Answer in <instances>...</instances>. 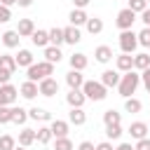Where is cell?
Listing matches in <instances>:
<instances>
[{"instance_id":"cell-1","label":"cell","mask_w":150,"mask_h":150,"mask_svg":"<svg viewBox=\"0 0 150 150\" xmlns=\"http://www.w3.org/2000/svg\"><path fill=\"white\" fill-rule=\"evenodd\" d=\"M138 84H141V73H138V70H127V73H122V77H120L117 91H120L122 98H129V96L136 94Z\"/></svg>"},{"instance_id":"cell-2","label":"cell","mask_w":150,"mask_h":150,"mask_svg":"<svg viewBox=\"0 0 150 150\" xmlns=\"http://www.w3.org/2000/svg\"><path fill=\"white\" fill-rule=\"evenodd\" d=\"M49 75H54V63H49V61H38L26 68V80H30V82H40Z\"/></svg>"},{"instance_id":"cell-3","label":"cell","mask_w":150,"mask_h":150,"mask_svg":"<svg viewBox=\"0 0 150 150\" xmlns=\"http://www.w3.org/2000/svg\"><path fill=\"white\" fill-rule=\"evenodd\" d=\"M82 94L87 96V101H103L108 96V87L101 84V80H84Z\"/></svg>"},{"instance_id":"cell-4","label":"cell","mask_w":150,"mask_h":150,"mask_svg":"<svg viewBox=\"0 0 150 150\" xmlns=\"http://www.w3.org/2000/svg\"><path fill=\"white\" fill-rule=\"evenodd\" d=\"M136 47H138L136 33H134L131 28H129V30H122V33H120V49H122V54H134Z\"/></svg>"},{"instance_id":"cell-5","label":"cell","mask_w":150,"mask_h":150,"mask_svg":"<svg viewBox=\"0 0 150 150\" xmlns=\"http://www.w3.org/2000/svg\"><path fill=\"white\" fill-rule=\"evenodd\" d=\"M136 12H131L129 7H124V9H120L117 12V19H115V23H117V28L120 30H129L131 26H134V21H136Z\"/></svg>"},{"instance_id":"cell-6","label":"cell","mask_w":150,"mask_h":150,"mask_svg":"<svg viewBox=\"0 0 150 150\" xmlns=\"http://www.w3.org/2000/svg\"><path fill=\"white\" fill-rule=\"evenodd\" d=\"M19 98V89L14 84H0V105H14Z\"/></svg>"},{"instance_id":"cell-7","label":"cell","mask_w":150,"mask_h":150,"mask_svg":"<svg viewBox=\"0 0 150 150\" xmlns=\"http://www.w3.org/2000/svg\"><path fill=\"white\" fill-rule=\"evenodd\" d=\"M38 91H40L42 96H47V98H49V96L59 94V82L49 75V77H45V80H40V82H38Z\"/></svg>"},{"instance_id":"cell-8","label":"cell","mask_w":150,"mask_h":150,"mask_svg":"<svg viewBox=\"0 0 150 150\" xmlns=\"http://www.w3.org/2000/svg\"><path fill=\"white\" fill-rule=\"evenodd\" d=\"M120 77H122V73H120L117 68H115V70L108 68V70L101 73V84H105L108 89H110V87H117V84H120Z\"/></svg>"},{"instance_id":"cell-9","label":"cell","mask_w":150,"mask_h":150,"mask_svg":"<svg viewBox=\"0 0 150 150\" xmlns=\"http://www.w3.org/2000/svg\"><path fill=\"white\" fill-rule=\"evenodd\" d=\"M66 103H68L70 108H82V105L87 103V96L82 94V89H70V91L66 94Z\"/></svg>"},{"instance_id":"cell-10","label":"cell","mask_w":150,"mask_h":150,"mask_svg":"<svg viewBox=\"0 0 150 150\" xmlns=\"http://www.w3.org/2000/svg\"><path fill=\"white\" fill-rule=\"evenodd\" d=\"M129 134H131V138H134V141H138V138H145V136L150 134V129H148V122H141V120L131 122V124H129Z\"/></svg>"},{"instance_id":"cell-11","label":"cell","mask_w":150,"mask_h":150,"mask_svg":"<svg viewBox=\"0 0 150 150\" xmlns=\"http://www.w3.org/2000/svg\"><path fill=\"white\" fill-rule=\"evenodd\" d=\"M66 84L70 87V89H82V84H84V75H82V70H68L66 73Z\"/></svg>"},{"instance_id":"cell-12","label":"cell","mask_w":150,"mask_h":150,"mask_svg":"<svg viewBox=\"0 0 150 150\" xmlns=\"http://www.w3.org/2000/svg\"><path fill=\"white\" fill-rule=\"evenodd\" d=\"M49 129H52V136L54 138H61V136H68L70 124H68V120H52L49 122Z\"/></svg>"},{"instance_id":"cell-13","label":"cell","mask_w":150,"mask_h":150,"mask_svg":"<svg viewBox=\"0 0 150 150\" xmlns=\"http://www.w3.org/2000/svg\"><path fill=\"white\" fill-rule=\"evenodd\" d=\"M0 40H2V45H5L7 49H19V42H21V35H19L16 30H5V33L0 35Z\"/></svg>"},{"instance_id":"cell-14","label":"cell","mask_w":150,"mask_h":150,"mask_svg":"<svg viewBox=\"0 0 150 150\" xmlns=\"http://www.w3.org/2000/svg\"><path fill=\"white\" fill-rule=\"evenodd\" d=\"M115 68L120 73L134 70V54H120V56H115Z\"/></svg>"},{"instance_id":"cell-15","label":"cell","mask_w":150,"mask_h":150,"mask_svg":"<svg viewBox=\"0 0 150 150\" xmlns=\"http://www.w3.org/2000/svg\"><path fill=\"white\" fill-rule=\"evenodd\" d=\"M80 40H82V33H80L77 26H66L63 28V42L66 45H77Z\"/></svg>"},{"instance_id":"cell-16","label":"cell","mask_w":150,"mask_h":150,"mask_svg":"<svg viewBox=\"0 0 150 150\" xmlns=\"http://www.w3.org/2000/svg\"><path fill=\"white\" fill-rule=\"evenodd\" d=\"M112 47H108V45H98L96 49H94V59L98 61V63H108V61H112Z\"/></svg>"},{"instance_id":"cell-17","label":"cell","mask_w":150,"mask_h":150,"mask_svg":"<svg viewBox=\"0 0 150 150\" xmlns=\"http://www.w3.org/2000/svg\"><path fill=\"white\" fill-rule=\"evenodd\" d=\"M87 19H89V14L84 12V9H77V7H73V12L68 14V21H70V26H84L87 23Z\"/></svg>"},{"instance_id":"cell-18","label":"cell","mask_w":150,"mask_h":150,"mask_svg":"<svg viewBox=\"0 0 150 150\" xmlns=\"http://www.w3.org/2000/svg\"><path fill=\"white\" fill-rule=\"evenodd\" d=\"M14 61H16L19 68H28L30 63H35V56H33L30 49H19V54L14 56Z\"/></svg>"},{"instance_id":"cell-19","label":"cell","mask_w":150,"mask_h":150,"mask_svg":"<svg viewBox=\"0 0 150 150\" xmlns=\"http://www.w3.org/2000/svg\"><path fill=\"white\" fill-rule=\"evenodd\" d=\"M70 68L73 70H84L87 66H89V59H87V54H82V52H75V54H70Z\"/></svg>"},{"instance_id":"cell-20","label":"cell","mask_w":150,"mask_h":150,"mask_svg":"<svg viewBox=\"0 0 150 150\" xmlns=\"http://www.w3.org/2000/svg\"><path fill=\"white\" fill-rule=\"evenodd\" d=\"M19 94L23 96V98H28V101H33L40 91H38V82H30V80H26L21 87H19Z\"/></svg>"},{"instance_id":"cell-21","label":"cell","mask_w":150,"mask_h":150,"mask_svg":"<svg viewBox=\"0 0 150 150\" xmlns=\"http://www.w3.org/2000/svg\"><path fill=\"white\" fill-rule=\"evenodd\" d=\"M28 120H35V122H52V112L45 110V108L33 105V108L28 110Z\"/></svg>"},{"instance_id":"cell-22","label":"cell","mask_w":150,"mask_h":150,"mask_svg":"<svg viewBox=\"0 0 150 150\" xmlns=\"http://www.w3.org/2000/svg\"><path fill=\"white\" fill-rule=\"evenodd\" d=\"M33 143H35V129H28V127H23V129L19 131V141H16V145L30 148Z\"/></svg>"},{"instance_id":"cell-23","label":"cell","mask_w":150,"mask_h":150,"mask_svg":"<svg viewBox=\"0 0 150 150\" xmlns=\"http://www.w3.org/2000/svg\"><path fill=\"white\" fill-rule=\"evenodd\" d=\"M21 38H30L33 35V30H35V23H33V19H19V26L14 28Z\"/></svg>"},{"instance_id":"cell-24","label":"cell","mask_w":150,"mask_h":150,"mask_svg":"<svg viewBox=\"0 0 150 150\" xmlns=\"http://www.w3.org/2000/svg\"><path fill=\"white\" fill-rule=\"evenodd\" d=\"M63 59V54H61V47H56V45H47L45 47V61H49V63H59Z\"/></svg>"},{"instance_id":"cell-25","label":"cell","mask_w":150,"mask_h":150,"mask_svg":"<svg viewBox=\"0 0 150 150\" xmlns=\"http://www.w3.org/2000/svg\"><path fill=\"white\" fill-rule=\"evenodd\" d=\"M87 122V112L82 108H70L68 112V124H75V127H82Z\"/></svg>"},{"instance_id":"cell-26","label":"cell","mask_w":150,"mask_h":150,"mask_svg":"<svg viewBox=\"0 0 150 150\" xmlns=\"http://www.w3.org/2000/svg\"><path fill=\"white\" fill-rule=\"evenodd\" d=\"M84 28H87L89 35H98V33H103V19H98V16H89L87 23H84Z\"/></svg>"},{"instance_id":"cell-27","label":"cell","mask_w":150,"mask_h":150,"mask_svg":"<svg viewBox=\"0 0 150 150\" xmlns=\"http://www.w3.org/2000/svg\"><path fill=\"white\" fill-rule=\"evenodd\" d=\"M30 42H33L35 47H42V49H45V47L49 45V33H47V30L35 28V30H33V35H30Z\"/></svg>"},{"instance_id":"cell-28","label":"cell","mask_w":150,"mask_h":150,"mask_svg":"<svg viewBox=\"0 0 150 150\" xmlns=\"http://www.w3.org/2000/svg\"><path fill=\"white\" fill-rule=\"evenodd\" d=\"M52 129L49 127H38L35 129V143H40V145H47V143H52Z\"/></svg>"},{"instance_id":"cell-29","label":"cell","mask_w":150,"mask_h":150,"mask_svg":"<svg viewBox=\"0 0 150 150\" xmlns=\"http://www.w3.org/2000/svg\"><path fill=\"white\" fill-rule=\"evenodd\" d=\"M28 122V110L21 105H12V124H26Z\"/></svg>"},{"instance_id":"cell-30","label":"cell","mask_w":150,"mask_h":150,"mask_svg":"<svg viewBox=\"0 0 150 150\" xmlns=\"http://www.w3.org/2000/svg\"><path fill=\"white\" fill-rule=\"evenodd\" d=\"M150 66V54L148 52H141V54H134V70H145Z\"/></svg>"},{"instance_id":"cell-31","label":"cell","mask_w":150,"mask_h":150,"mask_svg":"<svg viewBox=\"0 0 150 150\" xmlns=\"http://www.w3.org/2000/svg\"><path fill=\"white\" fill-rule=\"evenodd\" d=\"M47 33H49V45H56V47L63 45V28L54 26V28H49Z\"/></svg>"},{"instance_id":"cell-32","label":"cell","mask_w":150,"mask_h":150,"mask_svg":"<svg viewBox=\"0 0 150 150\" xmlns=\"http://www.w3.org/2000/svg\"><path fill=\"white\" fill-rule=\"evenodd\" d=\"M103 124L108 127V124H122V112H117V110H105L103 112Z\"/></svg>"},{"instance_id":"cell-33","label":"cell","mask_w":150,"mask_h":150,"mask_svg":"<svg viewBox=\"0 0 150 150\" xmlns=\"http://www.w3.org/2000/svg\"><path fill=\"white\" fill-rule=\"evenodd\" d=\"M122 134H124V131H122V124H108V127H105V138H108V141H120Z\"/></svg>"},{"instance_id":"cell-34","label":"cell","mask_w":150,"mask_h":150,"mask_svg":"<svg viewBox=\"0 0 150 150\" xmlns=\"http://www.w3.org/2000/svg\"><path fill=\"white\" fill-rule=\"evenodd\" d=\"M0 68L9 70V73L14 75V70H16L19 66H16V61H14V56H12V54H0Z\"/></svg>"},{"instance_id":"cell-35","label":"cell","mask_w":150,"mask_h":150,"mask_svg":"<svg viewBox=\"0 0 150 150\" xmlns=\"http://www.w3.org/2000/svg\"><path fill=\"white\" fill-rule=\"evenodd\" d=\"M141 108H143V103H141L138 98H134V96L124 98V110H127V112H141Z\"/></svg>"},{"instance_id":"cell-36","label":"cell","mask_w":150,"mask_h":150,"mask_svg":"<svg viewBox=\"0 0 150 150\" xmlns=\"http://www.w3.org/2000/svg\"><path fill=\"white\" fill-rule=\"evenodd\" d=\"M136 38H138V45H141V47L150 49V26H143V30L136 33Z\"/></svg>"},{"instance_id":"cell-37","label":"cell","mask_w":150,"mask_h":150,"mask_svg":"<svg viewBox=\"0 0 150 150\" xmlns=\"http://www.w3.org/2000/svg\"><path fill=\"white\" fill-rule=\"evenodd\" d=\"M54 150H73V141H70L68 136L54 138Z\"/></svg>"},{"instance_id":"cell-38","label":"cell","mask_w":150,"mask_h":150,"mask_svg":"<svg viewBox=\"0 0 150 150\" xmlns=\"http://www.w3.org/2000/svg\"><path fill=\"white\" fill-rule=\"evenodd\" d=\"M14 148H16V138L14 136H9V134L0 136V150H14Z\"/></svg>"},{"instance_id":"cell-39","label":"cell","mask_w":150,"mask_h":150,"mask_svg":"<svg viewBox=\"0 0 150 150\" xmlns=\"http://www.w3.org/2000/svg\"><path fill=\"white\" fill-rule=\"evenodd\" d=\"M12 122V105H0V124Z\"/></svg>"},{"instance_id":"cell-40","label":"cell","mask_w":150,"mask_h":150,"mask_svg":"<svg viewBox=\"0 0 150 150\" xmlns=\"http://www.w3.org/2000/svg\"><path fill=\"white\" fill-rule=\"evenodd\" d=\"M127 7H129L131 12H136V14H141V12L148 7V2H145V0H129V5H127Z\"/></svg>"},{"instance_id":"cell-41","label":"cell","mask_w":150,"mask_h":150,"mask_svg":"<svg viewBox=\"0 0 150 150\" xmlns=\"http://www.w3.org/2000/svg\"><path fill=\"white\" fill-rule=\"evenodd\" d=\"M141 84L145 87V91L150 94V66L145 68V70H141Z\"/></svg>"},{"instance_id":"cell-42","label":"cell","mask_w":150,"mask_h":150,"mask_svg":"<svg viewBox=\"0 0 150 150\" xmlns=\"http://www.w3.org/2000/svg\"><path fill=\"white\" fill-rule=\"evenodd\" d=\"M12 19V7H5V5H0V23H7Z\"/></svg>"},{"instance_id":"cell-43","label":"cell","mask_w":150,"mask_h":150,"mask_svg":"<svg viewBox=\"0 0 150 150\" xmlns=\"http://www.w3.org/2000/svg\"><path fill=\"white\" fill-rule=\"evenodd\" d=\"M134 150H150V138H148V136H145V138H138L136 145H134Z\"/></svg>"},{"instance_id":"cell-44","label":"cell","mask_w":150,"mask_h":150,"mask_svg":"<svg viewBox=\"0 0 150 150\" xmlns=\"http://www.w3.org/2000/svg\"><path fill=\"white\" fill-rule=\"evenodd\" d=\"M9 80H12V73L5 70V68H0V84H7Z\"/></svg>"},{"instance_id":"cell-45","label":"cell","mask_w":150,"mask_h":150,"mask_svg":"<svg viewBox=\"0 0 150 150\" xmlns=\"http://www.w3.org/2000/svg\"><path fill=\"white\" fill-rule=\"evenodd\" d=\"M94 150H112V143L105 138V141H101V143H96L94 145Z\"/></svg>"},{"instance_id":"cell-46","label":"cell","mask_w":150,"mask_h":150,"mask_svg":"<svg viewBox=\"0 0 150 150\" xmlns=\"http://www.w3.org/2000/svg\"><path fill=\"white\" fill-rule=\"evenodd\" d=\"M141 21H143V26H150V7H145L141 12Z\"/></svg>"},{"instance_id":"cell-47","label":"cell","mask_w":150,"mask_h":150,"mask_svg":"<svg viewBox=\"0 0 150 150\" xmlns=\"http://www.w3.org/2000/svg\"><path fill=\"white\" fill-rule=\"evenodd\" d=\"M77 150H94V143H91V141H82V143L77 145Z\"/></svg>"},{"instance_id":"cell-48","label":"cell","mask_w":150,"mask_h":150,"mask_svg":"<svg viewBox=\"0 0 150 150\" xmlns=\"http://www.w3.org/2000/svg\"><path fill=\"white\" fill-rule=\"evenodd\" d=\"M89 2H91V0H73V5H75L77 9H84V7L89 5Z\"/></svg>"},{"instance_id":"cell-49","label":"cell","mask_w":150,"mask_h":150,"mask_svg":"<svg viewBox=\"0 0 150 150\" xmlns=\"http://www.w3.org/2000/svg\"><path fill=\"white\" fill-rule=\"evenodd\" d=\"M112 150H134V145H131V143H120V145L112 148Z\"/></svg>"},{"instance_id":"cell-50","label":"cell","mask_w":150,"mask_h":150,"mask_svg":"<svg viewBox=\"0 0 150 150\" xmlns=\"http://www.w3.org/2000/svg\"><path fill=\"white\" fill-rule=\"evenodd\" d=\"M16 5H19V7H30L33 0H16Z\"/></svg>"},{"instance_id":"cell-51","label":"cell","mask_w":150,"mask_h":150,"mask_svg":"<svg viewBox=\"0 0 150 150\" xmlns=\"http://www.w3.org/2000/svg\"><path fill=\"white\" fill-rule=\"evenodd\" d=\"M0 5H5V7H12V5H16V0H0Z\"/></svg>"},{"instance_id":"cell-52","label":"cell","mask_w":150,"mask_h":150,"mask_svg":"<svg viewBox=\"0 0 150 150\" xmlns=\"http://www.w3.org/2000/svg\"><path fill=\"white\" fill-rule=\"evenodd\" d=\"M14 150H28V148H23V145H16V148H14Z\"/></svg>"},{"instance_id":"cell-53","label":"cell","mask_w":150,"mask_h":150,"mask_svg":"<svg viewBox=\"0 0 150 150\" xmlns=\"http://www.w3.org/2000/svg\"><path fill=\"white\" fill-rule=\"evenodd\" d=\"M145 2H148V7H150V0H145Z\"/></svg>"},{"instance_id":"cell-54","label":"cell","mask_w":150,"mask_h":150,"mask_svg":"<svg viewBox=\"0 0 150 150\" xmlns=\"http://www.w3.org/2000/svg\"><path fill=\"white\" fill-rule=\"evenodd\" d=\"M148 129H150V122H148Z\"/></svg>"}]
</instances>
